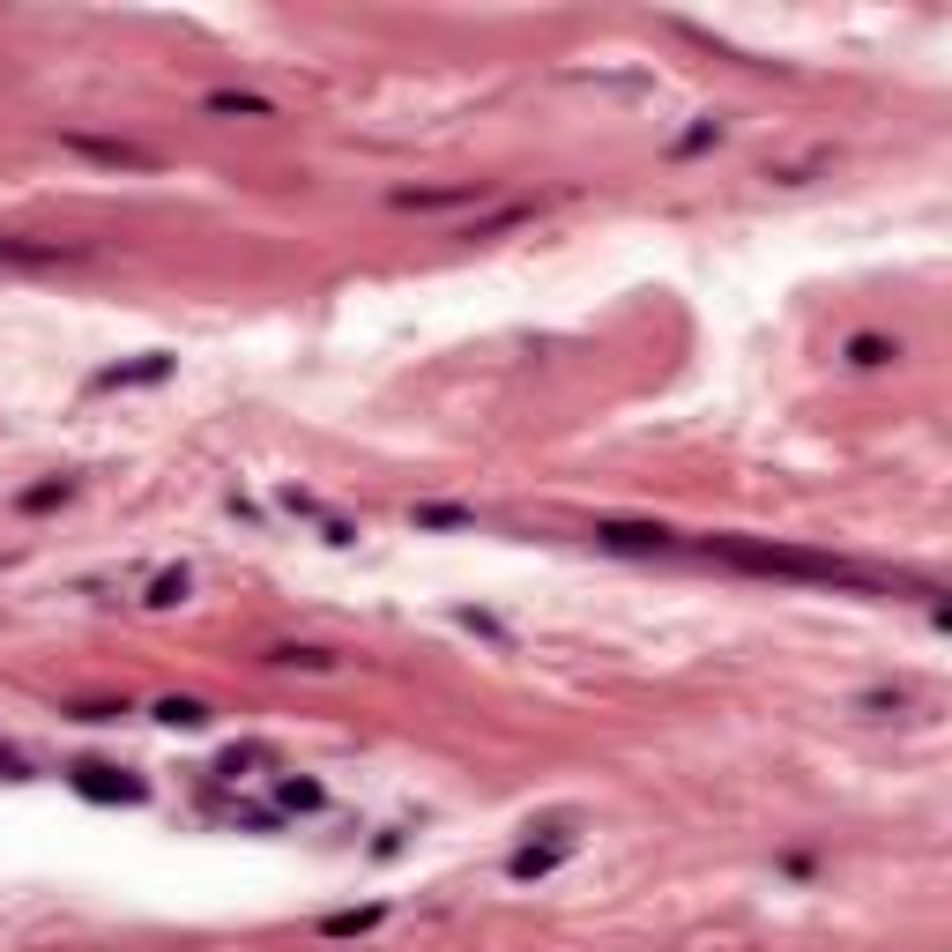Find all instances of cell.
Listing matches in <instances>:
<instances>
[{
  "label": "cell",
  "instance_id": "8992f818",
  "mask_svg": "<svg viewBox=\"0 0 952 952\" xmlns=\"http://www.w3.org/2000/svg\"><path fill=\"white\" fill-rule=\"evenodd\" d=\"M387 923V908H335V915H321V938H365V930Z\"/></svg>",
  "mask_w": 952,
  "mask_h": 952
},
{
  "label": "cell",
  "instance_id": "277c9868",
  "mask_svg": "<svg viewBox=\"0 0 952 952\" xmlns=\"http://www.w3.org/2000/svg\"><path fill=\"white\" fill-rule=\"evenodd\" d=\"M156 379H172V357H164V351L134 357V365H104L90 387H98V395H120V387H156Z\"/></svg>",
  "mask_w": 952,
  "mask_h": 952
},
{
  "label": "cell",
  "instance_id": "5b68a950",
  "mask_svg": "<svg viewBox=\"0 0 952 952\" xmlns=\"http://www.w3.org/2000/svg\"><path fill=\"white\" fill-rule=\"evenodd\" d=\"M0 261H16V269H60V261H82V246H30V239H0Z\"/></svg>",
  "mask_w": 952,
  "mask_h": 952
},
{
  "label": "cell",
  "instance_id": "6da1fadb",
  "mask_svg": "<svg viewBox=\"0 0 952 952\" xmlns=\"http://www.w3.org/2000/svg\"><path fill=\"white\" fill-rule=\"evenodd\" d=\"M707 558H722L737 574H774V580H811V588H863L871 596L878 580L849 558H827V551H797V544H752V536H715Z\"/></svg>",
  "mask_w": 952,
  "mask_h": 952
},
{
  "label": "cell",
  "instance_id": "7c38bea8",
  "mask_svg": "<svg viewBox=\"0 0 952 952\" xmlns=\"http://www.w3.org/2000/svg\"><path fill=\"white\" fill-rule=\"evenodd\" d=\"M469 506H417V528H469Z\"/></svg>",
  "mask_w": 952,
  "mask_h": 952
},
{
  "label": "cell",
  "instance_id": "ba28073f",
  "mask_svg": "<svg viewBox=\"0 0 952 952\" xmlns=\"http://www.w3.org/2000/svg\"><path fill=\"white\" fill-rule=\"evenodd\" d=\"M68 499H75V484H68V476H52V484H30L16 506H23V514H45V506H68Z\"/></svg>",
  "mask_w": 952,
  "mask_h": 952
},
{
  "label": "cell",
  "instance_id": "3957f363",
  "mask_svg": "<svg viewBox=\"0 0 952 952\" xmlns=\"http://www.w3.org/2000/svg\"><path fill=\"white\" fill-rule=\"evenodd\" d=\"M602 551H677V536L662 521H596Z\"/></svg>",
  "mask_w": 952,
  "mask_h": 952
},
{
  "label": "cell",
  "instance_id": "5bb4252c",
  "mask_svg": "<svg viewBox=\"0 0 952 952\" xmlns=\"http://www.w3.org/2000/svg\"><path fill=\"white\" fill-rule=\"evenodd\" d=\"M179 596H186V574H164V580L150 588V602H179Z\"/></svg>",
  "mask_w": 952,
  "mask_h": 952
},
{
  "label": "cell",
  "instance_id": "4fadbf2b",
  "mask_svg": "<svg viewBox=\"0 0 952 952\" xmlns=\"http://www.w3.org/2000/svg\"><path fill=\"white\" fill-rule=\"evenodd\" d=\"M269 662H283V670H335L321 648H269Z\"/></svg>",
  "mask_w": 952,
  "mask_h": 952
},
{
  "label": "cell",
  "instance_id": "52a82bcc",
  "mask_svg": "<svg viewBox=\"0 0 952 952\" xmlns=\"http://www.w3.org/2000/svg\"><path fill=\"white\" fill-rule=\"evenodd\" d=\"M75 789H90V797H142V781H112V767H75Z\"/></svg>",
  "mask_w": 952,
  "mask_h": 952
},
{
  "label": "cell",
  "instance_id": "30bf717a",
  "mask_svg": "<svg viewBox=\"0 0 952 952\" xmlns=\"http://www.w3.org/2000/svg\"><path fill=\"white\" fill-rule=\"evenodd\" d=\"M209 112H239V120H269V98H239V90H216Z\"/></svg>",
  "mask_w": 952,
  "mask_h": 952
},
{
  "label": "cell",
  "instance_id": "8fae6325",
  "mask_svg": "<svg viewBox=\"0 0 952 952\" xmlns=\"http://www.w3.org/2000/svg\"><path fill=\"white\" fill-rule=\"evenodd\" d=\"M849 357H855V365H885V357H901V343H885V335H855Z\"/></svg>",
  "mask_w": 952,
  "mask_h": 952
},
{
  "label": "cell",
  "instance_id": "9c48e42d",
  "mask_svg": "<svg viewBox=\"0 0 952 952\" xmlns=\"http://www.w3.org/2000/svg\"><path fill=\"white\" fill-rule=\"evenodd\" d=\"M156 722H172V729H201V722H209V707H201V700H156Z\"/></svg>",
  "mask_w": 952,
  "mask_h": 952
},
{
  "label": "cell",
  "instance_id": "7a4b0ae2",
  "mask_svg": "<svg viewBox=\"0 0 952 952\" xmlns=\"http://www.w3.org/2000/svg\"><path fill=\"white\" fill-rule=\"evenodd\" d=\"M551 841H528V849H514V863L506 871L514 878H544V871H558L566 855H574V819H558V827H544Z\"/></svg>",
  "mask_w": 952,
  "mask_h": 952
}]
</instances>
